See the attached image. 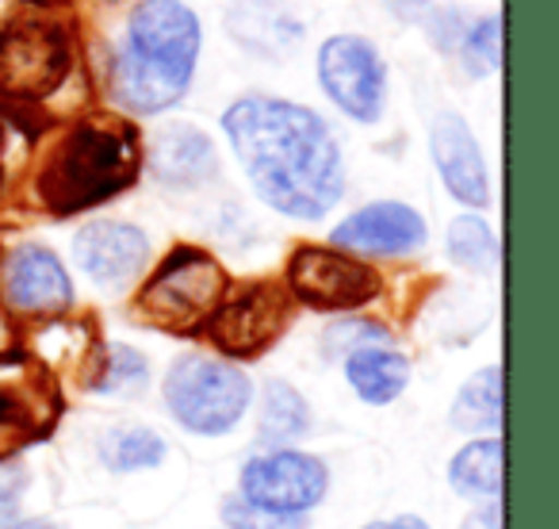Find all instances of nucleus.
Listing matches in <instances>:
<instances>
[{"label": "nucleus", "instance_id": "obj_1", "mask_svg": "<svg viewBox=\"0 0 559 529\" xmlns=\"http://www.w3.org/2000/svg\"><path fill=\"white\" fill-rule=\"evenodd\" d=\"M223 131L257 200L314 223L345 196V157L330 124L280 96H241L223 111Z\"/></svg>", "mask_w": 559, "mask_h": 529}, {"label": "nucleus", "instance_id": "obj_2", "mask_svg": "<svg viewBox=\"0 0 559 529\" xmlns=\"http://www.w3.org/2000/svg\"><path fill=\"white\" fill-rule=\"evenodd\" d=\"M200 55V20L180 0H139L111 62V96L134 116H157L188 93Z\"/></svg>", "mask_w": 559, "mask_h": 529}, {"label": "nucleus", "instance_id": "obj_3", "mask_svg": "<svg viewBox=\"0 0 559 529\" xmlns=\"http://www.w3.org/2000/svg\"><path fill=\"white\" fill-rule=\"evenodd\" d=\"M142 165L139 134L116 116L81 119L39 169V200L55 215L96 208L134 185Z\"/></svg>", "mask_w": 559, "mask_h": 529}, {"label": "nucleus", "instance_id": "obj_4", "mask_svg": "<svg viewBox=\"0 0 559 529\" xmlns=\"http://www.w3.org/2000/svg\"><path fill=\"white\" fill-rule=\"evenodd\" d=\"M226 292H230V277L207 249L177 246L157 264L154 277L142 284L134 311H139L142 322L157 330L195 334L223 307Z\"/></svg>", "mask_w": 559, "mask_h": 529}, {"label": "nucleus", "instance_id": "obj_5", "mask_svg": "<svg viewBox=\"0 0 559 529\" xmlns=\"http://www.w3.org/2000/svg\"><path fill=\"white\" fill-rule=\"evenodd\" d=\"M165 411L195 437H223L246 419L253 384L230 361L207 353H180L162 380Z\"/></svg>", "mask_w": 559, "mask_h": 529}, {"label": "nucleus", "instance_id": "obj_6", "mask_svg": "<svg viewBox=\"0 0 559 529\" xmlns=\"http://www.w3.org/2000/svg\"><path fill=\"white\" fill-rule=\"evenodd\" d=\"M330 491V468L304 449H257L238 472V495L288 518H307Z\"/></svg>", "mask_w": 559, "mask_h": 529}, {"label": "nucleus", "instance_id": "obj_7", "mask_svg": "<svg viewBox=\"0 0 559 529\" xmlns=\"http://www.w3.org/2000/svg\"><path fill=\"white\" fill-rule=\"evenodd\" d=\"M73 62L70 35L47 20H12L0 32V96L43 101L66 81Z\"/></svg>", "mask_w": 559, "mask_h": 529}, {"label": "nucleus", "instance_id": "obj_8", "mask_svg": "<svg viewBox=\"0 0 559 529\" xmlns=\"http://www.w3.org/2000/svg\"><path fill=\"white\" fill-rule=\"evenodd\" d=\"M288 296L314 311H353L380 296V273L334 246H299L288 261Z\"/></svg>", "mask_w": 559, "mask_h": 529}, {"label": "nucleus", "instance_id": "obj_9", "mask_svg": "<svg viewBox=\"0 0 559 529\" xmlns=\"http://www.w3.org/2000/svg\"><path fill=\"white\" fill-rule=\"evenodd\" d=\"M319 85L357 124H376L388 104V66L365 35H334L319 50Z\"/></svg>", "mask_w": 559, "mask_h": 529}, {"label": "nucleus", "instance_id": "obj_10", "mask_svg": "<svg viewBox=\"0 0 559 529\" xmlns=\"http://www.w3.org/2000/svg\"><path fill=\"white\" fill-rule=\"evenodd\" d=\"M292 322V296L280 284H253L241 296L223 299L207 319V334L226 357H261Z\"/></svg>", "mask_w": 559, "mask_h": 529}, {"label": "nucleus", "instance_id": "obj_11", "mask_svg": "<svg viewBox=\"0 0 559 529\" xmlns=\"http://www.w3.org/2000/svg\"><path fill=\"white\" fill-rule=\"evenodd\" d=\"M426 219L399 200H376L334 226V249L353 257H411L426 246Z\"/></svg>", "mask_w": 559, "mask_h": 529}, {"label": "nucleus", "instance_id": "obj_12", "mask_svg": "<svg viewBox=\"0 0 559 529\" xmlns=\"http://www.w3.org/2000/svg\"><path fill=\"white\" fill-rule=\"evenodd\" d=\"M150 238L123 219H93L73 238V261L96 289H127L146 269Z\"/></svg>", "mask_w": 559, "mask_h": 529}, {"label": "nucleus", "instance_id": "obj_13", "mask_svg": "<svg viewBox=\"0 0 559 529\" xmlns=\"http://www.w3.org/2000/svg\"><path fill=\"white\" fill-rule=\"evenodd\" d=\"M4 299L12 311L32 315V319L66 315L73 304V281L66 273L62 257L39 242L12 249L9 264H4Z\"/></svg>", "mask_w": 559, "mask_h": 529}, {"label": "nucleus", "instance_id": "obj_14", "mask_svg": "<svg viewBox=\"0 0 559 529\" xmlns=\"http://www.w3.org/2000/svg\"><path fill=\"white\" fill-rule=\"evenodd\" d=\"M55 422V391L47 384V373L27 361L0 357V460L9 457L27 437L43 434Z\"/></svg>", "mask_w": 559, "mask_h": 529}, {"label": "nucleus", "instance_id": "obj_15", "mask_svg": "<svg viewBox=\"0 0 559 529\" xmlns=\"http://www.w3.org/2000/svg\"><path fill=\"white\" fill-rule=\"evenodd\" d=\"M429 154L441 173L444 188L452 192V200L467 203V208H487L490 203V177L483 150L475 142L472 127L456 116V111H441L429 124Z\"/></svg>", "mask_w": 559, "mask_h": 529}, {"label": "nucleus", "instance_id": "obj_16", "mask_svg": "<svg viewBox=\"0 0 559 529\" xmlns=\"http://www.w3.org/2000/svg\"><path fill=\"white\" fill-rule=\"evenodd\" d=\"M146 162L165 188H200L218 173L215 142L192 124H173L157 131L146 150Z\"/></svg>", "mask_w": 559, "mask_h": 529}, {"label": "nucleus", "instance_id": "obj_17", "mask_svg": "<svg viewBox=\"0 0 559 529\" xmlns=\"http://www.w3.org/2000/svg\"><path fill=\"white\" fill-rule=\"evenodd\" d=\"M226 27L238 47L269 62L296 50V43L304 39V24L292 16L284 0H234L226 12Z\"/></svg>", "mask_w": 559, "mask_h": 529}, {"label": "nucleus", "instance_id": "obj_18", "mask_svg": "<svg viewBox=\"0 0 559 529\" xmlns=\"http://www.w3.org/2000/svg\"><path fill=\"white\" fill-rule=\"evenodd\" d=\"M345 365V380L357 391L360 403L368 407H388L411 384V361L406 353H399L395 345H365V350L349 353L342 361Z\"/></svg>", "mask_w": 559, "mask_h": 529}, {"label": "nucleus", "instance_id": "obj_19", "mask_svg": "<svg viewBox=\"0 0 559 529\" xmlns=\"http://www.w3.org/2000/svg\"><path fill=\"white\" fill-rule=\"evenodd\" d=\"M314 414L307 396L288 380H269L261 391V414H257V442L261 449H292V442L307 437Z\"/></svg>", "mask_w": 559, "mask_h": 529}, {"label": "nucleus", "instance_id": "obj_20", "mask_svg": "<svg viewBox=\"0 0 559 529\" xmlns=\"http://www.w3.org/2000/svg\"><path fill=\"white\" fill-rule=\"evenodd\" d=\"M449 487L472 503H502V437H475L452 457Z\"/></svg>", "mask_w": 559, "mask_h": 529}, {"label": "nucleus", "instance_id": "obj_21", "mask_svg": "<svg viewBox=\"0 0 559 529\" xmlns=\"http://www.w3.org/2000/svg\"><path fill=\"white\" fill-rule=\"evenodd\" d=\"M449 422L460 434H502V368L487 365L467 384H460Z\"/></svg>", "mask_w": 559, "mask_h": 529}, {"label": "nucleus", "instance_id": "obj_22", "mask_svg": "<svg viewBox=\"0 0 559 529\" xmlns=\"http://www.w3.org/2000/svg\"><path fill=\"white\" fill-rule=\"evenodd\" d=\"M100 452V465L116 475H131V472H150L165 460L169 445L162 434H154L150 426H111L108 434L96 445Z\"/></svg>", "mask_w": 559, "mask_h": 529}, {"label": "nucleus", "instance_id": "obj_23", "mask_svg": "<svg viewBox=\"0 0 559 529\" xmlns=\"http://www.w3.org/2000/svg\"><path fill=\"white\" fill-rule=\"evenodd\" d=\"M85 384L96 396H139L150 384V361L134 345H100L93 368H88Z\"/></svg>", "mask_w": 559, "mask_h": 529}, {"label": "nucleus", "instance_id": "obj_24", "mask_svg": "<svg viewBox=\"0 0 559 529\" xmlns=\"http://www.w3.org/2000/svg\"><path fill=\"white\" fill-rule=\"evenodd\" d=\"M449 257L460 269H472V273H490L498 264V238L487 226L483 215H460L449 226Z\"/></svg>", "mask_w": 559, "mask_h": 529}, {"label": "nucleus", "instance_id": "obj_25", "mask_svg": "<svg viewBox=\"0 0 559 529\" xmlns=\"http://www.w3.org/2000/svg\"><path fill=\"white\" fill-rule=\"evenodd\" d=\"M456 55L464 58V70L472 78H490V73L502 70V16L475 20Z\"/></svg>", "mask_w": 559, "mask_h": 529}, {"label": "nucleus", "instance_id": "obj_26", "mask_svg": "<svg viewBox=\"0 0 559 529\" xmlns=\"http://www.w3.org/2000/svg\"><path fill=\"white\" fill-rule=\"evenodd\" d=\"M365 345H391L388 327L372 319H337L322 334V357L326 361H345L349 353L365 350Z\"/></svg>", "mask_w": 559, "mask_h": 529}, {"label": "nucleus", "instance_id": "obj_27", "mask_svg": "<svg viewBox=\"0 0 559 529\" xmlns=\"http://www.w3.org/2000/svg\"><path fill=\"white\" fill-rule=\"evenodd\" d=\"M218 518H223L226 529H304L307 526V518H288V514H272L246 503L238 491L218 503Z\"/></svg>", "mask_w": 559, "mask_h": 529}, {"label": "nucleus", "instance_id": "obj_28", "mask_svg": "<svg viewBox=\"0 0 559 529\" xmlns=\"http://www.w3.org/2000/svg\"><path fill=\"white\" fill-rule=\"evenodd\" d=\"M27 487H32V468L20 465L16 457L0 460V529L12 526L24 510Z\"/></svg>", "mask_w": 559, "mask_h": 529}, {"label": "nucleus", "instance_id": "obj_29", "mask_svg": "<svg viewBox=\"0 0 559 529\" xmlns=\"http://www.w3.org/2000/svg\"><path fill=\"white\" fill-rule=\"evenodd\" d=\"M421 24H426L429 43H433L437 50H444V55H456L467 35V20L460 9H429L426 16H421Z\"/></svg>", "mask_w": 559, "mask_h": 529}, {"label": "nucleus", "instance_id": "obj_30", "mask_svg": "<svg viewBox=\"0 0 559 529\" xmlns=\"http://www.w3.org/2000/svg\"><path fill=\"white\" fill-rule=\"evenodd\" d=\"M464 529H502V503H487L464 521Z\"/></svg>", "mask_w": 559, "mask_h": 529}, {"label": "nucleus", "instance_id": "obj_31", "mask_svg": "<svg viewBox=\"0 0 559 529\" xmlns=\"http://www.w3.org/2000/svg\"><path fill=\"white\" fill-rule=\"evenodd\" d=\"M388 9L395 12L399 20H421L433 9V0H388Z\"/></svg>", "mask_w": 559, "mask_h": 529}, {"label": "nucleus", "instance_id": "obj_32", "mask_svg": "<svg viewBox=\"0 0 559 529\" xmlns=\"http://www.w3.org/2000/svg\"><path fill=\"white\" fill-rule=\"evenodd\" d=\"M365 529H429V521H426V518H418V514H395V518L368 521Z\"/></svg>", "mask_w": 559, "mask_h": 529}, {"label": "nucleus", "instance_id": "obj_33", "mask_svg": "<svg viewBox=\"0 0 559 529\" xmlns=\"http://www.w3.org/2000/svg\"><path fill=\"white\" fill-rule=\"evenodd\" d=\"M12 319H9V311H0V357H9L12 353Z\"/></svg>", "mask_w": 559, "mask_h": 529}, {"label": "nucleus", "instance_id": "obj_34", "mask_svg": "<svg viewBox=\"0 0 559 529\" xmlns=\"http://www.w3.org/2000/svg\"><path fill=\"white\" fill-rule=\"evenodd\" d=\"M4 529H58L55 521H47V518H16L12 526H4Z\"/></svg>", "mask_w": 559, "mask_h": 529}, {"label": "nucleus", "instance_id": "obj_35", "mask_svg": "<svg viewBox=\"0 0 559 529\" xmlns=\"http://www.w3.org/2000/svg\"><path fill=\"white\" fill-rule=\"evenodd\" d=\"M12 4H16V0H0V32H4V27L12 24Z\"/></svg>", "mask_w": 559, "mask_h": 529}, {"label": "nucleus", "instance_id": "obj_36", "mask_svg": "<svg viewBox=\"0 0 559 529\" xmlns=\"http://www.w3.org/2000/svg\"><path fill=\"white\" fill-rule=\"evenodd\" d=\"M0 150H4V131H0ZM0 180H4V157H0Z\"/></svg>", "mask_w": 559, "mask_h": 529}]
</instances>
